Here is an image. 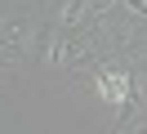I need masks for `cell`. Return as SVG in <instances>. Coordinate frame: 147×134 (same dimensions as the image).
Listing matches in <instances>:
<instances>
[{
	"label": "cell",
	"mask_w": 147,
	"mask_h": 134,
	"mask_svg": "<svg viewBox=\"0 0 147 134\" xmlns=\"http://www.w3.org/2000/svg\"><path fill=\"white\" fill-rule=\"evenodd\" d=\"M31 45H36V27H31V18H9V14H0V49H5L9 67H18V63L27 58Z\"/></svg>",
	"instance_id": "6da1fadb"
},
{
	"label": "cell",
	"mask_w": 147,
	"mask_h": 134,
	"mask_svg": "<svg viewBox=\"0 0 147 134\" xmlns=\"http://www.w3.org/2000/svg\"><path fill=\"white\" fill-rule=\"evenodd\" d=\"M89 14L94 18H111V14H120V0H89Z\"/></svg>",
	"instance_id": "7a4b0ae2"
},
{
	"label": "cell",
	"mask_w": 147,
	"mask_h": 134,
	"mask_svg": "<svg viewBox=\"0 0 147 134\" xmlns=\"http://www.w3.org/2000/svg\"><path fill=\"white\" fill-rule=\"evenodd\" d=\"M134 98H147V58H138L134 67Z\"/></svg>",
	"instance_id": "3957f363"
},
{
	"label": "cell",
	"mask_w": 147,
	"mask_h": 134,
	"mask_svg": "<svg viewBox=\"0 0 147 134\" xmlns=\"http://www.w3.org/2000/svg\"><path fill=\"white\" fill-rule=\"evenodd\" d=\"M120 14H129V18H143V22H147V0H120Z\"/></svg>",
	"instance_id": "277c9868"
},
{
	"label": "cell",
	"mask_w": 147,
	"mask_h": 134,
	"mask_svg": "<svg viewBox=\"0 0 147 134\" xmlns=\"http://www.w3.org/2000/svg\"><path fill=\"white\" fill-rule=\"evenodd\" d=\"M0 67H9V58H5V49H0Z\"/></svg>",
	"instance_id": "5b68a950"
}]
</instances>
